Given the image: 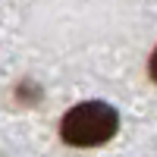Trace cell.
Masks as SVG:
<instances>
[{
	"label": "cell",
	"mask_w": 157,
	"mask_h": 157,
	"mask_svg": "<svg viewBox=\"0 0 157 157\" xmlns=\"http://www.w3.org/2000/svg\"><path fill=\"white\" fill-rule=\"evenodd\" d=\"M120 129V116L110 104L88 101L72 107L60 123V135L72 148H98L104 141H110Z\"/></svg>",
	"instance_id": "1"
},
{
	"label": "cell",
	"mask_w": 157,
	"mask_h": 157,
	"mask_svg": "<svg viewBox=\"0 0 157 157\" xmlns=\"http://www.w3.org/2000/svg\"><path fill=\"white\" fill-rule=\"evenodd\" d=\"M148 72H151V78H154V82H157V50H154V54H151V66H148Z\"/></svg>",
	"instance_id": "2"
}]
</instances>
